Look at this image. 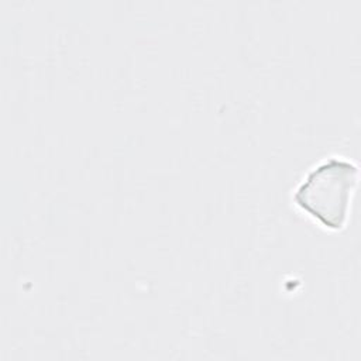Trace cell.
Returning <instances> with one entry per match:
<instances>
[{
  "mask_svg": "<svg viewBox=\"0 0 361 361\" xmlns=\"http://www.w3.org/2000/svg\"><path fill=\"white\" fill-rule=\"evenodd\" d=\"M354 162L331 157L313 168L296 188L293 200L299 209L331 230H341L348 219L350 200L357 185Z\"/></svg>",
  "mask_w": 361,
  "mask_h": 361,
  "instance_id": "obj_1",
  "label": "cell"
}]
</instances>
